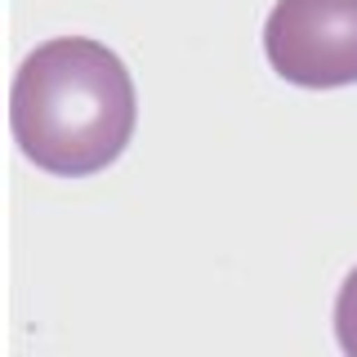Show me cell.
I'll return each instance as SVG.
<instances>
[{"label": "cell", "mask_w": 357, "mask_h": 357, "mask_svg": "<svg viewBox=\"0 0 357 357\" xmlns=\"http://www.w3.org/2000/svg\"><path fill=\"white\" fill-rule=\"evenodd\" d=\"M9 126L31 165L59 178L98 174L130 148L139 126L134 76L103 40H45L14 76Z\"/></svg>", "instance_id": "cell-1"}, {"label": "cell", "mask_w": 357, "mask_h": 357, "mask_svg": "<svg viewBox=\"0 0 357 357\" xmlns=\"http://www.w3.org/2000/svg\"><path fill=\"white\" fill-rule=\"evenodd\" d=\"M264 54L290 85H357V0H277L264 22Z\"/></svg>", "instance_id": "cell-2"}, {"label": "cell", "mask_w": 357, "mask_h": 357, "mask_svg": "<svg viewBox=\"0 0 357 357\" xmlns=\"http://www.w3.org/2000/svg\"><path fill=\"white\" fill-rule=\"evenodd\" d=\"M335 340H340L344 353L357 357V268L344 277L340 299H335Z\"/></svg>", "instance_id": "cell-3"}]
</instances>
